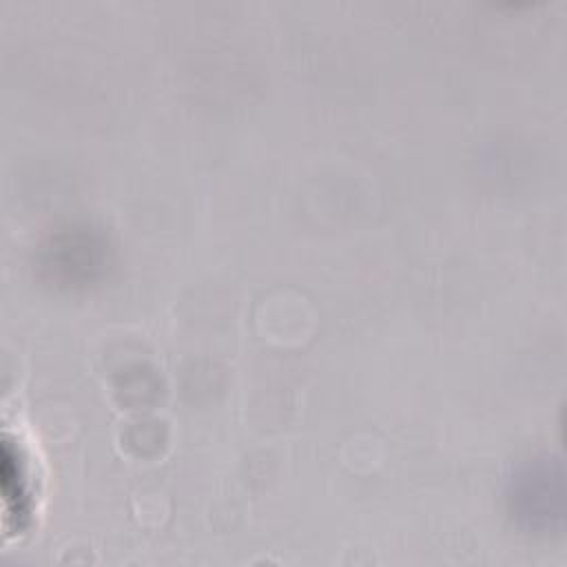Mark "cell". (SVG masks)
<instances>
[{"label":"cell","mask_w":567,"mask_h":567,"mask_svg":"<svg viewBox=\"0 0 567 567\" xmlns=\"http://www.w3.org/2000/svg\"><path fill=\"white\" fill-rule=\"evenodd\" d=\"M518 494H534V498H523L525 516L551 520V516H560L563 492H560V474L549 465L532 467L523 481L518 483Z\"/></svg>","instance_id":"cell-1"}]
</instances>
